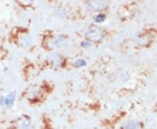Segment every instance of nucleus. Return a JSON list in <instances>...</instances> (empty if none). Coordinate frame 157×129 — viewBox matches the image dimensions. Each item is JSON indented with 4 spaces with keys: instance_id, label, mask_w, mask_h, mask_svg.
Returning a JSON list of instances; mask_svg holds the SVG:
<instances>
[{
    "instance_id": "nucleus-1",
    "label": "nucleus",
    "mask_w": 157,
    "mask_h": 129,
    "mask_svg": "<svg viewBox=\"0 0 157 129\" xmlns=\"http://www.w3.org/2000/svg\"><path fill=\"white\" fill-rule=\"evenodd\" d=\"M66 42L65 38L61 35H51L45 37L43 40V45L45 49L54 50L57 48H60Z\"/></svg>"
},
{
    "instance_id": "nucleus-2",
    "label": "nucleus",
    "mask_w": 157,
    "mask_h": 129,
    "mask_svg": "<svg viewBox=\"0 0 157 129\" xmlns=\"http://www.w3.org/2000/svg\"><path fill=\"white\" fill-rule=\"evenodd\" d=\"M86 39L94 43H99L103 39V32L97 25H90L85 32Z\"/></svg>"
},
{
    "instance_id": "nucleus-3",
    "label": "nucleus",
    "mask_w": 157,
    "mask_h": 129,
    "mask_svg": "<svg viewBox=\"0 0 157 129\" xmlns=\"http://www.w3.org/2000/svg\"><path fill=\"white\" fill-rule=\"evenodd\" d=\"M14 129H34L31 119L27 116H21L14 124Z\"/></svg>"
},
{
    "instance_id": "nucleus-4",
    "label": "nucleus",
    "mask_w": 157,
    "mask_h": 129,
    "mask_svg": "<svg viewBox=\"0 0 157 129\" xmlns=\"http://www.w3.org/2000/svg\"><path fill=\"white\" fill-rule=\"evenodd\" d=\"M86 5L91 11H103L108 6L107 2H106V1H89L86 3Z\"/></svg>"
},
{
    "instance_id": "nucleus-5",
    "label": "nucleus",
    "mask_w": 157,
    "mask_h": 129,
    "mask_svg": "<svg viewBox=\"0 0 157 129\" xmlns=\"http://www.w3.org/2000/svg\"><path fill=\"white\" fill-rule=\"evenodd\" d=\"M19 44L22 45L23 47H25V48H28L29 46L32 45V38H31V36L28 33L23 34L22 36L20 37Z\"/></svg>"
},
{
    "instance_id": "nucleus-6",
    "label": "nucleus",
    "mask_w": 157,
    "mask_h": 129,
    "mask_svg": "<svg viewBox=\"0 0 157 129\" xmlns=\"http://www.w3.org/2000/svg\"><path fill=\"white\" fill-rule=\"evenodd\" d=\"M40 95V90L38 87H33L29 92V97L30 99H37Z\"/></svg>"
},
{
    "instance_id": "nucleus-7",
    "label": "nucleus",
    "mask_w": 157,
    "mask_h": 129,
    "mask_svg": "<svg viewBox=\"0 0 157 129\" xmlns=\"http://www.w3.org/2000/svg\"><path fill=\"white\" fill-rule=\"evenodd\" d=\"M15 101V93H11L9 95H7L6 97V100H5V104H6L7 107H11V105L13 104V102Z\"/></svg>"
},
{
    "instance_id": "nucleus-8",
    "label": "nucleus",
    "mask_w": 157,
    "mask_h": 129,
    "mask_svg": "<svg viewBox=\"0 0 157 129\" xmlns=\"http://www.w3.org/2000/svg\"><path fill=\"white\" fill-rule=\"evenodd\" d=\"M94 20L97 23H101L103 22L104 20V17H103V14H99V15H96L94 17Z\"/></svg>"
}]
</instances>
